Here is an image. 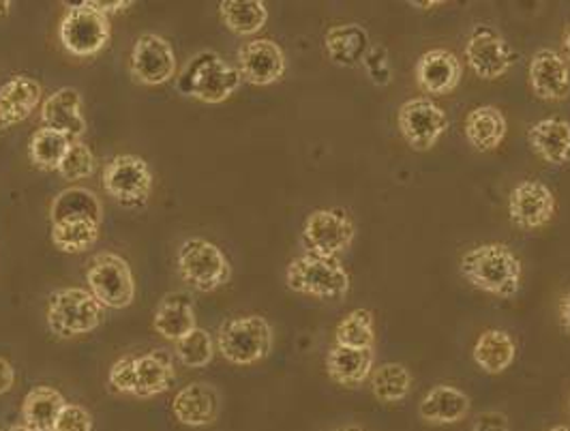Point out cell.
Listing matches in <instances>:
<instances>
[{"label":"cell","mask_w":570,"mask_h":431,"mask_svg":"<svg viewBox=\"0 0 570 431\" xmlns=\"http://www.w3.org/2000/svg\"><path fill=\"white\" fill-rule=\"evenodd\" d=\"M461 275L481 292L498 298H514L521 290L523 266L509 245L487 243L461 258Z\"/></svg>","instance_id":"6da1fadb"},{"label":"cell","mask_w":570,"mask_h":431,"mask_svg":"<svg viewBox=\"0 0 570 431\" xmlns=\"http://www.w3.org/2000/svg\"><path fill=\"white\" fill-rule=\"evenodd\" d=\"M240 71L217 52H200L191 58L176 78L180 95L204 104H222L240 88Z\"/></svg>","instance_id":"7a4b0ae2"},{"label":"cell","mask_w":570,"mask_h":431,"mask_svg":"<svg viewBox=\"0 0 570 431\" xmlns=\"http://www.w3.org/2000/svg\"><path fill=\"white\" fill-rule=\"evenodd\" d=\"M285 284L296 294L335 301L347 296L352 280L340 259L305 254L287 264Z\"/></svg>","instance_id":"3957f363"},{"label":"cell","mask_w":570,"mask_h":431,"mask_svg":"<svg viewBox=\"0 0 570 431\" xmlns=\"http://www.w3.org/2000/svg\"><path fill=\"white\" fill-rule=\"evenodd\" d=\"M104 320V305L85 287H65L48 298V326L60 340L92 333Z\"/></svg>","instance_id":"277c9868"},{"label":"cell","mask_w":570,"mask_h":431,"mask_svg":"<svg viewBox=\"0 0 570 431\" xmlns=\"http://www.w3.org/2000/svg\"><path fill=\"white\" fill-rule=\"evenodd\" d=\"M222 356L234 365H254L273 350V329L262 316L229 317L217 335Z\"/></svg>","instance_id":"5b68a950"},{"label":"cell","mask_w":570,"mask_h":431,"mask_svg":"<svg viewBox=\"0 0 570 431\" xmlns=\"http://www.w3.org/2000/svg\"><path fill=\"white\" fill-rule=\"evenodd\" d=\"M58 37L62 48L71 57H97L108 48L112 29H110L108 16L92 9L85 0L67 7V13L58 29Z\"/></svg>","instance_id":"8992f818"},{"label":"cell","mask_w":570,"mask_h":431,"mask_svg":"<svg viewBox=\"0 0 570 431\" xmlns=\"http://www.w3.org/2000/svg\"><path fill=\"white\" fill-rule=\"evenodd\" d=\"M176 266L180 280L200 292H215L226 286L232 277V266L226 254L204 238L185 241L178 249Z\"/></svg>","instance_id":"52a82bcc"},{"label":"cell","mask_w":570,"mask_h":431,"mask_svg":"<svg viewBox=\"0 0 570 431\" xmlns=\"http://www.w3.org/2000/svg\"><path fill=\"white\" fill-rule=\"evenodd\" d=\"M88 292L110 310H125L136 298V280L127 259L112 252L97 254L86 268Z\"/></svg>","instance_id":"ba28073f"},{"label":"cell","mask_w":570,"mask_h":431,"mask_svg":"<svg viewBox=\"0 0 570 431\" xmlns=\"http://www.w3.org/2000/svg\"><path fill=\"white\" fill-rule=\"evenodd\" d=\"M104 189L125 208H142L153 192V173L138 155H118L104 168Z\"/></svg>","instance_id":"9c48e42d"},{"label":"cell","mask_w":570,"mask_h":431,"mask_svg":"<svg viewBox=\"0 0 570 431\" xmlns=\"http://www.w3.org/2000/svg\"><path fill=\"white\" fill-rule=\"evenodd\" d=\"M354 238V224L340 208L314 210L303 226V247L320 258H337Z\"/></svg>","instance_id":"30bf717a"},{"label":"cell","mask_w":570,"mask_h":431,"mask_svg":"<svg viewBox=\"0 0 570 431\" xmlns=\"http://www.w3.org/2000/svg\"><path fill=\"white\" fill-rule=\"evenodd\" d=\"M403 140L410 144V148L425 153L440 143V138L449 129V116L428 97L407 99L400 108L397 115Z\"/></svg>","instance_id":"8fae6325"},{"label":"cell","mask_w":570,"mask_h":431,"mask_svg":"<svg viewBox=\"0 0 570 431\" xmlns=\"http://www.w3.org/2000/svg\"><path fill=\"white\" fill-rule=\"evenodd\" d=\"M465 58L470 69L481 80L491 82V80H500L511 71L517 55L498 30L487 25H476L470 32V39L465 46Z\"/></svg>","instance_id":"7c38bea8"},{"label":"cell","mask_w":570,"mask_h":431,"mask_svg":"<svg viewBox=\"0 0 570 431\" xmlns=\"http://www.w3.org/2000/svg\"><path fill=\"white\" fill-rule=\"evenodd\" d=\"M131 76L146 87H161L176 76V55L159 35H140L131 50Z\"/></svg>","instance_id":"4fadbf2b"},{"label":"cell","mask_w":570,"mask_h":431,"mask_svg":"<svg viewBox=\"0 0 570 431\" xmlns=\"http://www.w3.org/2000/svg\"><path fill=\"white\" fill-rule=\"evenodd\" d=\"M509 215L517 228H542L556 215V196L541 180H523L509 196Z\"/></svg>","instance_id":"5bb4252c"},{"label":"cell","mask_w":570,"mask_h":431,"mask_svg":"<svg viewBox=\"0 0 570 431\" xmlns=\"http://www.w3.org/2000/svg\"><path fill=\"white\" fill-rule=\"evenodd\" d=\"M240 78L254 87H271L285 74V55L273 39H254L238 50Z\"/></svg>","instance_id":"9a60e30c"},{"label":"cell","mask_w":570,"mask_h":431,"mask_svg":"<svg viewBox=\"0 0 570 431\" xmlns=\"http://www.w3.org/2000/svg\"><path fill=\"white\" fill-rule=\"evenodd\" d=\"M222 412V400L213 384L191 382L171 400V414L180 425L204 428L213 425Z\"/></svg>","instance_id":"2e32d148"},{"label":"cell","mask_w":570,"mask_h":431,"mask_svg":"<svg viewBox=\"0 0 570 431\" xmlns=\"http://www.w3.org/2000/svg\"><path fill=\"white\" fill-rule=\"evenodd\" d=\"M530 87L542 101H564L570 97V67L556 50L542 48L530 60Z\"/></svg>","instance_id":"e0dca14e"},{"label":"cell","mask_w":570,"mask_h":431,"mask_svg":"<svg viewBox=\"0 0 570 431\" xmlns=\"http://www.w3.org/2000/svg\"><path fill=\"white\" fill-rule=\"evenodd\" d=\"M41 120H43V127L65 134L73 143L80 140V136L86 131L85 108H82L80 92L71 87L55 90L41 104Z\"/></svg>","instance_id":"ac0fdd59"},{"label":"cell","mask_w":570,"mask_h":431,"mask_svg":"<svg viewBox=\"0 0 570 431\" xmlns=\"http://www.w3.org/2000/svg\"><path fill=\"white\" fill-rule=\"evenodd\" d=\"M463 67L451 50H429L416 62V85L428 95L440 97L455 90Z\"/></svg>","instance_id":"d6986e66"},{"label":"cell","mask_w":570,"mask_h":431,"mask_svg":"<svg viewBox=\"0 0 570 431\" xmlns=\"http://www.w3.org/2000/svg\"><path fill=\"white\" fill-rule=\"evenodd\" d=\"M176 380L174 361L168 350H150L134 356V391L136 398H155L170 389Z\"/></svg>","instance_id":"ffe728a7"},{"label":"cell","mask_w":570,"mask_h":431,"mask_svg":"<svg viewBox=\"0 0 570 431\" xmlns=\"http://www.w3.org/2000/svg\"><path fill=\"white\" fill-rule=\"evenodd\" d=\"M528 143L532 150L549 166L570 164V123L564 118L551 116L530 125Z\"/></svg>","instance_id":"44dd1931"},{"label":"cell","mask_w":570,"mask_h":431,"mask_svg":"<svg viewBox=\"0 0 570 431\" xmlns=\"http://www.w3.org/2000/svg\"><path fill=\"white\" fill-rule=\"evenodd\" d=\"M41 104V85L30 76H13L0 87V131L27 120Z\"/></svg>","instance_id":"7402d4cb"},{"label":"cell","mask_w":570,"mask_h":431,"mask_svg":"<svg viewBox=\"0 0 570 431\" xmlns=\"http://www.w3.org/2000/svg\"><path fill=\"white\" fill-rule=\"evenodd\" d=\"M153 329L157 335L170 342H178L189 335L196 329L194 298L187 292L166 294L153 314Z\"/></svg>","instance_id":"603a6c76"},{"label":"cell","mask_w":570,"mask_h":431,"mask_svg":"<svg viewBox=\"0 0 570 431\" xmlns=\"http://www.w3.org/2000/svg\"><path fill=\"white\" fill-rule=\"evenodd\" d=\"M472 400L456 386L438 384L429 391L421 402L419 414L431 425H455L468 417Z\"/></svg>","instance_id":"cb8c5ba5"},{"label":"cell","mask_w":570,"mask_h":431,"mask_svg":"<svg viewBox=\"0 0 570 431\" xmlns=\"http://www.w3.org/2000/svg\"><path fill=\"white\" fill-rule=\"evenodd\" d=\"M324 48L337 67L354 69L370 55V35L361 25H337L326 32Z\"/></svg>","instance_id":"d4e9b609"},{"label":"cell","mask_w":570,"mask_h":431,"mask_svg":"<svg viewBox=\"0 0 570 431\" xmlns=\"http://www.w3.org/2000/svg\"><path fill=\"white\" fill-rule=\"evenodd\" d=\"M328 378L345 389H356L370 380L373 372V350H354L335 345L326 356Z\"/></svg>","instance_id":"484cf974"},{"label":"cell","mask_w":570,"mask_h":431,"mask_svg":"<svg viewBox=\"0 0 570 431\" xmlns=\"http://www.w3.org/2000/svg\"><path fill=\"white\" fill-rule=\"evenodd\" d=\"M60 222H95L104 224V206L95 192L86 187H67L50 206V224Z\"/></svg>","instance_id":"4316f807"},{"label":"cell","mask_w":570,"mask_h":431,"mask_svg":"<svg viewBox=\"0 0 570 431\" xmlns=\"http://www.w3.org/2000/svg\"><path fill=\"white\" fill-rule=\"evenodd\" d=\"M465 138L476 150H495L507 138V118L495 106H479L465 118Z\"/></svg>","instance_id":"83f0119b"},{"label":"cell","mask_w":570,"mask_h":431,"mask_svg":"<svg viewBox=\"0 0 570 431\" xmlns=\"http://www.w3.org/2000/svg\"><path fill=\"white\" fill-rule=\"evenodd\" d=\"M65 398L52 386H35L22 403V425L30 431H55Z\"/></svg>","instance_id":"f1b7e54d"},{"label":"cell","mask_w":570,"mask_h":431,"mask_svg":"<svg viewBox=\"0 0 570 431\" xmlns=\"http://www.w3.org/2000/svg\"><path fill=\"white\" fill-rule=\"evenodd\" d=\"M474 361L485 374L498 375L513 365L517 345L502 329H489L474 345Z\"/></svg>","instance_id":"f546056e"},{"label":"cell","mask_w":570,"mask_h":431,"mask_svg":"<svg viewBox=\"0 0 570 431\" xmlns=\"http://www.w3.org/2000/svg\"><path fill=\"white\" fill-rule=\"evenodd\" d=\"M219 16L226 29L243 37L256 35L268 22V9L262 0H224Z\"/></svg>","instance_id":"4dcf8cb0"},{"label":"cell","mask_w":570,"mask_h":431,"mask_svg":"<svg viewBox=\"0 0 570 431\" xmlns=\"http://www.w3.org/2000/svg\"><path fill=\"white\" fill-rule=\"evenodd\" d=\"M73 144L71 138H67L65 134H58L55 129L41 127L32 134L29 143V157L32 166H37L39 170H48V173H58L69 146Z\"/></svg>","instance_id":"1f68e13d"},{"label":"cell","mask_w":570,"mask_h":431,"mask_svg":"<svg viewBox=\"0 0 570 431\" xmlns=\"http://www.w3.org/2000/svg\"><path fill=\"white\" fill-rule=\"evenodd\" d=\"M371 391L380 402H403L412 391V374L401 363H384L371 372Z\"/></svg>","instance_id":"d6a6232c"},{"label":"cell","mask_w":570,"mask_h":431,"mask_svg":"<svg viewBox=\"0 0 570 431\" xmlns=\"http://www.w3.org/2000/svg\"><path fill=\"white\" fill-rule=\"evenodd\" d=\"M101 234V224L95 222H60L52 224L50 236L58 252L65 254H82L90 249Z\"/></svg>","instance_id":"836d02e7"},{"label":"cell","mask_w":570,"mask_h":431,"mask_svg":"<svg viewBox=\"0 0 570 431\" xmlns=\"http://www.w3.org/2000/svg\"><path fill=\"white\" fill-rule=\"evenodd\" d=\"M337 345L354 347V350H373L375 329H373V314L370 310H354L335 329Z\"/></svg>","instance_id":"e575fe53"},{"label":"cell","mask_w":570,"mask_h":431,"mask_svg":"<svg viewBox=\"0 0 570 431\" xmlns=\"http://www.w3.org/2000/svg\"><path fill=\"white\" fill-rule=\"evenodd\" d=\"M174 352H176L178 361L185 368L200 370V368H206L213 361V356H215V342H213L208 331L196 326L189 335H185L183 340L174 342Z\"/></svg>","instance_id":"d590c367"},{"label":"cell","mask_w":570,"mask_h":431,"mask_svg":"<svg viewBox=\"0 0 570 431\" xmlns=\"http://www.w3.org/2000/svg\"><path fill=\"white\" fill-rule=\"evenodd\" d=\"M95 168H97V159H95L92 150L85 143L76 140V143L69 146V150H67V155H65V159H62V164L58 168V174L67 183H78V180L90 178L92 173H95Z\"/></svg>","instance_id":"8d00e7d4"},{"label":"cell","mask_w":570,"mask_h":431,"mask_svg":"<svg viewBox=\"0 0 570 431\" xmlns=\"http://www.w3.org/2000/svg\"><path fill=\"white\" fill-rule=\"evenodd\" d=\"M55 431H92V417L80 403H65Z\"/></svg>","instance_id":"74e56055"},{"label":"cell","mask_w":570,"mask_h":431,"mask_svg":"<svg viewBox=\"0 0 570 431\" xmlns=\"http://www.w3.org/2000/svg\"><path fill=\"white\" fill-rule=\"evenodd\" d=\"M384 52H386L384 48H373L365 58V67L370 71L371 80L375 85H382V87H386L391 82V67L386 62Z\"/></svg>","instance_id":"f35d334b"},{"label":"cell","mask_w":570,"mask_h":431,"mask_svg":"<svg viewBox=\"0 0 570 431\" xmlns=\"http://www.w3.org/2000/svg\"><path fill=\"white\" fill-rule=\"evenodd\" d=\"M470 431H511L509 419L502 412H483L474 419Z\"/></svg>","instance_id":"ab89813d"},{"label":"cell","mask_w":570,"mask_h":431,"mask_svg":"<svg viewBox=\"0 0 570 431\" xmlns=\"http://www.w3.org/2000/svg\"><path fill=\"white\" fill-rule=\"evenodd\" d=\"M86 2H88L92 9L101 11L104 16H108V13H120V11L129 9V7H134L131 0H86Z\"/></svg>","instance_id":"60d3db41"},{"label":"cell","mask_w":570,"mask_h":431,"mask_svg":"<svg viewBox=\"0 0 570 431\" xmlns=\"http://www.w3.org/2000/svg\"><path fill=\"white\" fill-rule=\"evenodd\" d=\"M13 384H16V370L7 359L0 356V395L9 393Z\"/></svg>","instance_id":"b9f144b4"},{"label":"cell","mask_w":570,"mask_h":431,"mask_svg":"<svg viewBox=\"0 0 570 431\" xmlns=\"http://www.w3.org/2000/svg\"><path fill=\"white\" fill-rule=\"evenodd\" d=\"M558 314H560V324H562V329H564V331L570 335V292L560 298Z\"/></svg>","instance_id":"7bdbcfd3"},{"label":"cell","mask_w":570,"mask_h":431,"mask_svg":"<svg viewBox=\"0 0 570 431\" xmlns=\"http://www.w3.org/2000/svg\"><path fill=\"white\" fill-rule=\"evenodd\" d=\"M562 52H564V60L570 62V25L564 30V37H562Z\"/></svg>","instance_id":"ee69618b"},{"label":"cell","mask_w":570,"mask_h":431,"mask_svg":"<svg viewBox=\"0 0 570 431\" xmlns=\"http://www.w3.org/2000/svg\"><path fill=\"white\" fill-rule=\"evenodd\" d=\"M410 4H412L414 9H435V7H442L444 2H442V0H433V2H431V0H429V2H419V0H416V2H410Z\"/></svg>","instance_id":"f6af8a7d"},{"label":"cell","mask_w":570,"mask_h":431,"mask_svg":"<svg viewBox=\"0 0 570 431\" xmlns=\"http://www.w3.org/2000/svg\"><path fill=\"white\" fill-rule=\"evenodd\" d=\"M9 11H11V2L9 0H0V18L9 16Z\"/></svg>","instance_id":"bcb514c9"},{"label":"cell","mask_w":570,"mask_h":431,"mask_svg":"<svg viewBox=\"0 0 570 431\" xmlns=\"http://www.w3.org/2000/svg\"><path fill=\"white\" fill-rule=\"evenodd\" d=\"M7 431H30L29 428H24V425H13V428H9Z\"/></svg>","instance_id":"7dc6e473"},{"label":"cell","mask_w":570,"mask_h":431,"mask_svg":"<svg viewBox=\"0 0 570 431\" xmlns=\"http://www.w3.org/2000/svg\"><path fill=\"white\" fill-rule=\"evenodd\" d=\"M337 431H363L361 428H356V425H350V428H343V430Z\"/></svg>","instance_id":"c3c4849f"},{"label":"cell","mask_w":570,"mask_h":431,"mask_svg":"<svg viewBox=\"0 0 570 431\" xmlns=\"http://www.w3.org/2000/svg\"><path fill=\"white\" fill-rule=\"evenodd\" d=\"M547 431H570V428H567V425H560V428H553V430Z\"/></svg>","instance_id":"681fc988"},{"label":"cell","mask_w":570,"mask_h":431,"mask_svg":"<svg viewBox=\"0 0 570 431\" xmlns=\"http://www.w3.org/2000/svg\"><path fill=\"white\" fill-rule=\"evenodd\" d=\"M569 408H570V402H569Z\"/></svg>","instance_id":"f907efd6"}]
</instances>
